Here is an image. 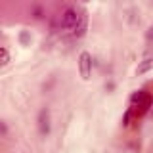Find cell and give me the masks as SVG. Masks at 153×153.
Masks as SVG:
<instances>
[{
    "mask_svg": "<svg viewBox=\"0 0 153 153\" xmlns=\"http://www.w3.org/2000/svg\"><path fill=\"white\" fill-rule=\"evenodd\" d=\"M79 69H80V76L84 80L90 79V71H92V57H90L88 52H82L79 56Z\"/></svg>",
    "mask_w": 153,
    "mask_h": 153,
    "instance_id": "cell-2",
    "label": "cell"
},
{
    "mask_svg": "<svg viewBox=\"0 0 153 153\" xmlns=\"http://www.w3.org/2000/svg\"><path fill=\"white\" fill-rule=\"evenodd\" d=\"M128 121H130V111L124 115V121H123V123H124V124H128Z\"/></svg>",
    "mask_w": 153,
    "mask_h": 153,
    "instance_id": "cell-10",
    "label": "cell"
},
{
    "mask_svg": "<svg viewBox=\"0 0 153 153\" xmlns=\"http://www.w3.org/2000/svg\"><path fill=\"white\" fill-rule=\"evenodd\" d=\"M8 61H10L8 50H6V48H0V65H6Z\"/></svg>",
    "mask_w": 153,
    "mask_h": 153,
    "instance_id": "cell-7",
    "label": "cell"
},
{
    "mask_svg": "<svg viewBox=\"0 0 153 153\" xmlns=\"http://www.w3.org/2000/svg\"><path fill=\"white\" fill-rule=\"evenodd\" d=\"M38 130H40L42 136H46L50 132V113H48V109H42L38 113Z\"/></svg>",
    "mask_w": 153,
    "mask_h": 153,
    "instance_id": "cell-3",
    "label": "cell"
},
{
    "mask_svg": "<svg viewBox=\"0 0 153 153\" xmlns=\"http://www.w3.org/2000/svg\"><path fill=\"white\" fill-rule=\"evenodd\" d=\"M151 69H153V57H149V59H146V61H142V63L136 67V73H138V75H143V73H147V71H151Z\"/></svg>",
    "mask_w": 153,
    "mask_h": 153,
    "instance_id": "cell-5",
    "label": "cell"
},
{
    "mask_svg": "<svg viewBox=\"0 0 153 153\" xmlns=\"http://www.w3.org/2000/svg\"><path fill=\"white\" fill-rule=\"evenodd\" d=\"M84 29H86V17L82 16V17H80V21H79V25H76L75 35H76V36H82V35H84Z\"/></svg>",
    "mask_w": 153,
    "mask_h": 153,
    "instance_id": "cell-6",
    "label": "cell"
},
{
    "mask_svg": "<svg viewBox=\"0 0 153 153\" xmlns=\"http://www.w3.org/2000/svg\"><path fill=\"white\" fill-rule=\"evenodd\" d=\"M79 21H80V16L76 13V10H73V8H67L65 12L57 17V25H59V29H73V27L76 29Z\"/></svg>",
    "mask_w": 153,
    "mask_h": 153,
    "instance_id": "cell-1",
    "label": "cell"
},
{
    "mask_svg": "<svg viewBox=\"0 0 153 153\" xmlns=\"http://www.w3.org/2000/svg\"><path fill=\"white\" fill-rule=\"evenodd\" d=\"M130 102H132V103H138L140 107H146L147 102H149V96H147V92L140 90V92H134V94L130 96Z\"/></svg>",
    "mask_w": 153,
    "mask_h": 153,
    "instance_id": "cell-4",
    "label": "cell"
},
{
    "mask_svg": "<svg viewBox=\"0 0 153 153\" xmlns=\"http://www.w3.org/2000/svg\"><path fill=\"white\" fill-rule=\"evenodd\" d=\"M21 42H23V44L29 42V35H27V33H21Z\"/></svg>",
    "mask_w": 153,
    "mask_h": 153,
    "instance_id": "cell-8",
    "label": "cell"
},
{
    "mask_svg": "<svg viewBox=\"0 0 153 153\" xmlns=\"http://www.w3.org/2000/svg\"><path fill=\"white\" fill-rule=\"evenodd\" d=\"M147 38H149V40H153V27L149 29V31H147V35H146Z\"/></svg>",
    "mask_w": 153,
    "mask_h": 153,
    "instance_id": "cell-9",
    "label": "cell"
}]
</instances>
